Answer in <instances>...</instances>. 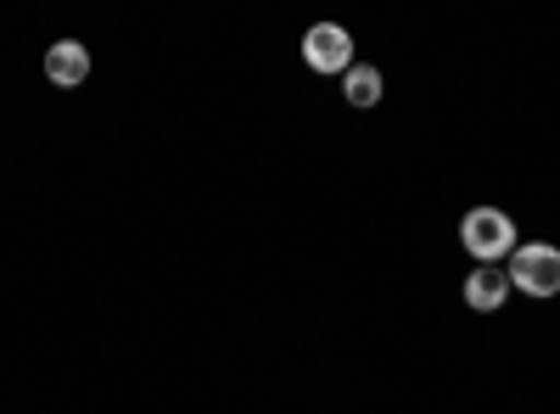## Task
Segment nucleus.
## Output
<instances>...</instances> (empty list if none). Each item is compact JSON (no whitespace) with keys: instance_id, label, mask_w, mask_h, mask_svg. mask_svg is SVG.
Listing matches in <instances>:
<instances>
[{"instance_id":"nucleus-5","label":"nucleus","mask_w":560,"mask_h":414,"mask_svg":"<svg viewBox=\"0 0 560 414\" xmlns=\"http://www.w3.org/2000/svg\"><path fill=\"white\" fill-rule=\"evenodd\" d=\"M504 297H510V274H504L499 263H482V269H471V281H465V303H471L477 314H493V308H504Z\"/></svg>"},{"instance_id":"nucleus-4","label":"nucleus","mask_w":560,"mask_h":414,"mask_svg":"<svg viewBox=\"0 0 560 414\" xmlns=\"http://www.w3.org/2000/svg\"><path fill=\"white\" fill-rule=\"evenodd\" d=\"M45 79H51L57 90H79L90 79V51L79 39H57L51 51H45Z\"/></svg>"},{"instance_id":"nucleus-3","label":"nucleus","mask_w":560,"mask_h":414,"mask_svg":"<svg viewBox=\"0 0 560 414\" xmlns=\"http://www.w3.org/2000/svg\"><path fill=\"white\" fill-rule=\"evenodd\" d=\"M303 62H308L314 73H348V68H353V39H348V28H342V23H314V28L303 34Z\"/></svg>"},{"instance_id":"nucleus-2","label":"nucleus","mask_w":560,"mask_h":414,"mask_svg":"<svg viewBox=\"0 0 560 414\" xmlns=\"http://www.w3.org/2000/svg\"><path fill=\"white\" fill-rule=\"evenodd\" d=\"M504 274H510V286L527 292V297H555L560 292V247L527 241V247L510 252V269Z\"/></svg>"},{"instance_id":"nucleus-1","label":"nucleus","mask_w":560,"mask_h":414,"mask_svg":"<svg viewBox=\"0 0 560 414\" xmlns=\"http://www.w3.org/2000/svg\"><path fill=\"white\" fill-rule=\"evenodd\" d=\"M459 247L471 252L477 263H504L522 241H516V224H510L504 208H471L459 218Z\"/></svg>"},{"instance_id":"nucleus-6","label":"nucleus","mask_w":560,"mask_h":414,"mask_svg":"<svg viewBox=\"0 0 560 414\" xmlns=\"http://www.w3.org/2000/svg\"><path fill=\"white\" fill-rule=\"evenodd\" d=\"M348 102H353V107H376V102H382V73L353 62V68H348Z\"/></svg>"}]
</instances>
